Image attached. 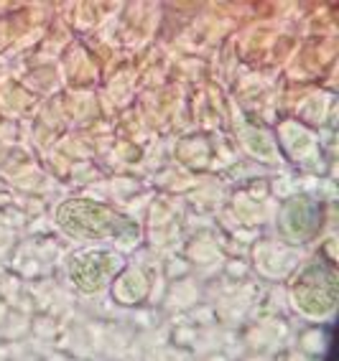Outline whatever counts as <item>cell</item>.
<instances>
[{
	"label": "cell",
	"mask_w": 339,
	"mask_h": 361,
	"mask_svg": "<svg viewBox=\"0 0 339 361\" xmlns=\"http://www.w3.org/2000/svg\"><path fill=\"white\" fill-rule=\"evenodd\" d=\"M16 361H39L36 356H20V359H16Z\"/></svg>",
	"instance_id": "cell-1"
}]
</instances>
